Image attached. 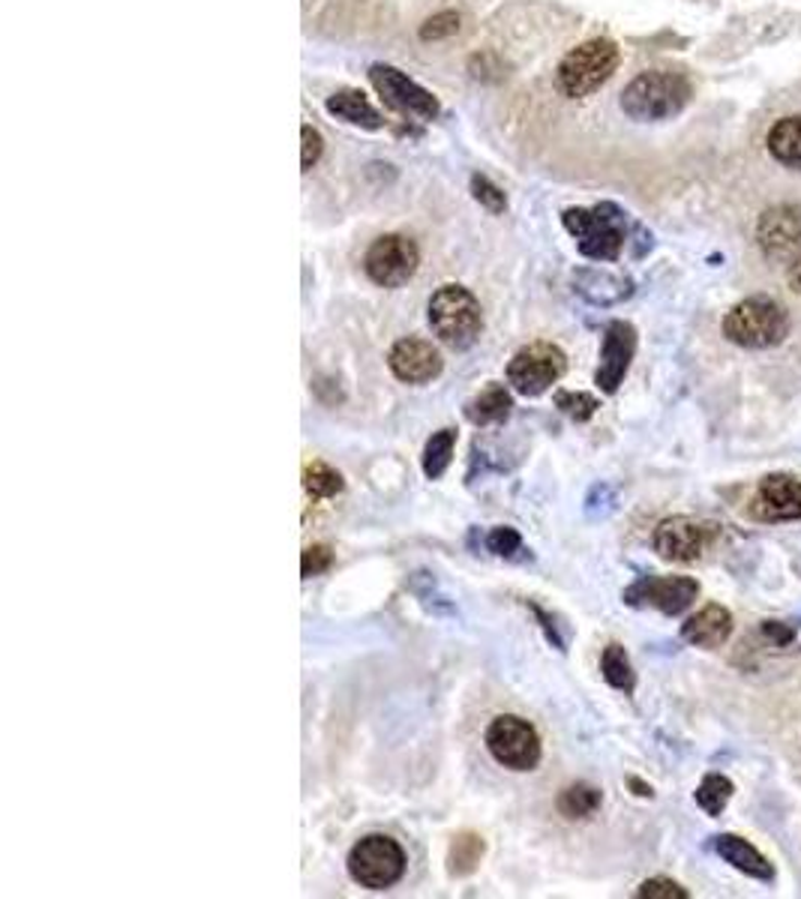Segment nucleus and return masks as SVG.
I'll return each instance as SVG.
<instances>
[{
  "mask_svg": "<svg viewBox=\"0 0 801 899\" xmlns=\"http://www.w3.org/2000/svg\"><path fill=\"white\" fill-rule=\"evenodd\" d=\"M732 633V615L724 606H705L703 611H696L693 618L681 623V639L691 642L696 647H720Z\"/></svg>",
  "mask_w": 801,
  "mask_h": 899,
  "instance_id": "17",
  "label": "nucleus"
},
{
  "mask_svg": "<svg viewBox=\"0 0 801 899\" xmlns=\"http://www.w3.org/2000/svg\"><path fill=\"white\" fill-rule=\"evenodd\" d=\"M753 515L765 522H801V483L789 474H768L760 479L753 498Z\"/></svg>",
  "mask_w": 801,
  "mask_h": 899,
  "instance_id": "15",
  "label": "nucleus"
},
{
  "mask_svg": "<svg viewBox=\"0 0 801 899\" xmlns=\"http://www.w3.org/2000/svg\"><path fill=\"white\" fill-rule=\"evenodd\" d=\"M388 366L400 381L429 384L433 378L441 375L445 360H441V354H438V348L433 342L409 336V339H400L397 345L390 348Z\"/></svg>",
  "mask_w": 801,
  "mask_h": 899,
  "instance_id": "14",
  "label": "nucleus"
},
{
  "mask_svg": "<svg viewBox=\"0 0 801 899\" xmlns=\"http://www.w3.org/2000/svg\"><path fill=\"white\" fill-rule=\"evenodd\" d=\"M763 633L775 642V645H789L792 642V627H784L780 621H765L763 623Z\"/></svg>",
  "mask_w": 801,
  "mask_h": 899,
  "instance_id": "36",
  "label": "nucleus"
},
{
  "mask_svg": "<svg viewBox=\"0 0 801 899\" xmlns=\"http://www.w3.org/2000/svg\"><path fill=\"white\" fill-rule=\"evenodd\" d=\"M349 873L366 890H388L405 875V851L393 837L369 834L349 851Z\"/></svg>",
  "mask_w": 801,
  "mask_h": 899,
  "instance_id": "6",
  "label": "nucleus"
},
{
  "mask_svg": "<svg viewBox=\"0 0 801 899\" xmlns=\"http://www.w3.org/2000/svg\"><path fill=\"white\" fill-rule=\"evenodd\" d=\"M556 408H559L561 414H568L571 420H577V423H585V420L595 417V411L600 408V402H597L592 393L559 390V393H556Z\"/></svg>",
  "mask_w": 801,
  "mask_h": 899,
  "instance_id": "29",
  "label": "nucleus"
},
{
  "mask_svg": "<svg viewBox=\"0 0 801 899\" xmlns=\"http://www.w3.org/2000/svg\"><path fill=\"white\" fill-rule=\"evenodd\" d=\"M453 34H460V15L457 12H436L421 24V39H426V42L448 39Z\"/></svg>",
  "mask_w": 801,
  "mask_h": 899,
  "instance_id": "30",
  "label": "nucleus"
},
{
  "mask_svg": "<svg viewBox=\"0 0 801 899\" xmlns=\"http://www.w3.org/2000/svg\"><path fill=\"white\" fill-rule=\"evenodd\" d=\"M301 138H304V147H301V168L310 171V168L316 166L318 159H321V154H325V138H321V132L313 130L310 123H304Z\"/></svg>",
  "mask_w": 801,
  "mask_h": 899,
  "instance_id": "35",
  "label": "nucleus"
},
{
  "mask_svg": "<svg viewBox=\"0 0 801 899\" xmlns=\"http://www.w3.org/2000/svg\"><path fill=\"white\" fill-rule=\"evenodd\" d=\"M484 851H486V842L484 837H477V834H457V837L450 839V849H448V873L457 875V878H462V875H472L474 870H477V863L484 861Z\"/></svg>",
  "mask_w": 801,
  "mask_h": 899,
  "instance_id": "23",
  "label": "nucleus"
},
{
  "mask_svg": "<svg viewBox=\"0 0 801 899\" xmlns=\"http://www.w3.org/2000/svg\"><path fill=\"white\" fill-rule=\"evenodd\" d=\"M724 336L741 348H775L789 336V315L777 300L756 294L727 312Z\"/></svg>",
  "mask_w": 801,
  "mask_h": 899,
  "instance_id": "4",
  "label": "nucleus"
},
{
  "mask_svg": "<svg viewBox=\"0 0 801 899\" xmlns=\"http://www.w3.org/2000/svg\"><path fill=\"white\" fill-rule=\"evenodd\" d=\"M472 195H474V202L484 204L489 214H501V210L508 207L505 192L498 190L496 183H493L489 178H484V174H474L472 178Z\"/></svg>",
  "mask_w": 801,
  "mask_h": 899,
  "instance_id": "32",
  "label": "nucleus"
},
{
  "mask_svg": "<svg viewBox=\"0 0 801 899\" xmlns=\"http://www.w3.org/2000/svg\"><path fill=\"white\" fill-rule=\"evenodd\" d=\"M486 750L496 758L498 765H505L508 770H534L541 762V734L534 729L529 719L513 717H496L486 729Z\"/></svg>",
  "mask_w": 801,
  "mask_h": 899,
  "instance_id": "7",
  "label": "nucleus"
},
{
  "mask_svg": "<svg viewBox=\"0 0 801 899\" xmlns=\"http://www.w3.org/2000/svg\"><path fill=\"white\" fill-rule=\"evenodd\" d=\"M729 798H732V782L724 774H708L696 789V803L703 806L708 815H720L727 810Z\"/></svg>",
  "mask_w": 801,
  "mask_h": 899,
  "instance_id": "27",
  "label": "nucleus"
},
{
  "mask_svg": "<svg viewBox=\"0 0 801 899\" xmlns=\"http://www.w3.org/2000/svg\"><path fill=\"white\" fill-rule=\"evenodd\" d=\"M369 82L376 87V94L381 96V102L393 108V111H400V114H409L414 120H436L438 111H441L436 96L417 82H412L397 66H388V63L369 66Z\"/></svg>",
  "mask_w": 801,
  "mask_h": 899,
  "instance_id": "11",
  "label": "nucleus"
},
{
  "mask_svg": "<svg viewBox=\"0 0 801 899\" xmlns=\"http://www.w3.org/2000/svg\"><path fill=\"white\" fill-rule=\"evenodd\" d=\"M600 671H604V681L609 687H616L621 693H633L636 687V675L631 669V659L624 654L621 645H607L604 647V657H600Z\"/></svg>",
  "mask_w": 801,
  "mask_h": 899,
  "instance_id": "25",
  "label": "nucleus"
},
{
  "mask_svg": "<svg viewBox=\"0 0 801 899\" xmlns=\"http://www.w3.org/2000/svg\"><path fill=\"white\" fill-rule=\"evenodd\" d=\"M700 597V582L691 575H643L624 591V603L633 609H657L664 615H681Z\"/></svg>",
  "mask_w": 801,
  "mask_h": 899,
  "instance_id": "12",
  "label": "nucleus"
},
{
  "mask_svg": "<svg viewBox=\"0 0 801 899\" xmlns=\"http://www.w3.org/2000/svg\"><path fill=\"white\" fill-rule=\"evenodd\" d=\"M453 447H457V432L453 429H438L424 447V474L429 479H438L448 471L450 459H453Z\"/></svg>",
  "mask_w": 801,
  "mask_h": 899,
  "instance_id": "26",
  "label": "nucleus"
},
{
  "mask_svg": "<svg viewBox=\"0 0 801 899\" xmlns=\"http://www.w3.org/2000/svg\"><path fill=\"white\" fill-rule=\"evenodd\" d=\"M304 486L313 498H333L337 491H342L345 483H342L340 471H333V467L325 465V462H313V465H306L304 471Z\"/></svg>",
  "mask_w": 801,
  "mask_h": 899,
  "instance_id": "28",
  "label": "nucleus"
},
{
  "mask_svg": "<svg viewBox=\"0 0 801 899\" xmlns=\"http://www.w3.org/2000/svg\"><path fill=\"white\" fill-rule=\"evenodd\" d=\"M330 563H333V549L318 543V546L304 549V558H301V573H304V579H313V575H321L325 570H330Z\"/></svg>",
  "mask_w": 801,
  "mask_h": 899,
  "instance_id": "34",
  "label": "nucleus"
},
{
  "mask_svg": "<svg viewBox=\"0 0 801 899\" xmlns=\"http://www.w3.org/2000/svg\"><path fill=\"white\" fill-rule=\"evenodd\" d=\"M328 111L337 120H342V123H352V126H361V130H381V123H385L381 114H378V108L361 90H352V87L337 90V94L330 96Z\"/></svg>",
  "mask_w": 801,
  "mask_h": 899,
  "instance_id": "19",
  "label": "nucleus"
},
{
  "mask_svg": "<svg viewBox=\"0 0 801 899\" xmlns=\"http://www.w3.org/2000/svg\"><path fill=\"white\" fill-rule=\"evenodd\" d=\"M717 534H720L717 522H700V519L676 515V519H664L655 527L652 546H655V551L664 561L691 563L700 561L705 551L712 549Z\"/></svg>",
  "mask_w": 801,
  "mask_h": 899,
  "instance_id": "9",
  "label": "nucleus"
},
{
  "mask_svg": "<svg viewBox=\"0 0 801 899\" xmlns=\"http://www.w3.org/2000/svg\"><path fill=\"white\" fill-rule=\"evenodd\" d=\"M429 327L445 345L465 351L477 342V336L484 330V309L469 288L462 286H441L429 297L426 306Z\"/></svg>",
  "mask_w": 801,
  "mask_h": 899,
  "instance_id": "2",
  "label": "nucleus"
},
{
  "mask_svg": "<svg viewBox=\"0 0 801 899\" xmlns=\"http://www.w3.org/2000/svg\"><path fill=\"white\" fill-rule=\"evenodd\" d=\"M628 786H633V789H636V794H640V798H652V789H648V786H643V782H640V779H636V777L628 779Z\"/></svg>",
  "mask_w": 801,
  "mask_h": 899,
  "instance_id": "38",
  "label": "nucleus"
},
{
  "mask_svg": "<svg viewBox=\"0 0 801 899\" xmlns=\"http://www.w3.org/2000/svg\"><path fill=\"white\" fill-rule=\"evenodd\" d=\"M619 70V46L612 39H588L583 46L571 48L559 63L561 94L571 99L592 96L597 87L612 78Z\"/></svg>",
  "mask_w": 801,
  "mask_h": 899,
  "instance_id": "5",
  "label": "nucleus"
},
{
  "mask_svg": "<svg viewBox=\"0 0 801 899\" xmlns=\"http://www.w3.org/2000/svg\"><path fill=\"white\" fill-rule=\"evenodd\" d=\"M577 291L583 294L585 300L592 303H600V306H609V303H619V300L631 297V279L616 274H597V270H583L577 274Z\"/></svg>",
  "mask_w": 801,
  "mask_h": 899,
  "instance_id": "21",
  "label": "nucleus"
},
{
  "mask_svg": "<svg viewBox=\"0 0 801 899\" xmlns=\"http://www.w3.org/2000/svg\"><path fill=\"white\" fill-rule=\"evenodd\" d=\"M600 801H604L600 789L588 786V782H577V786L561 789L559 813L565 815V818H571V822H577V818H588V815H595L597 810H600Z\"/></svg>",
  "mask_w": 801,
  "mask_h": 899,
  "instance_id": "24",
  "label": "nucleus"
},
{
  "mask_svg": "<svg viewBox=\"0 0 801 899\" xmlns=\"http://www.w3.org/2000/svg\"><path fill=\"white\" fill-rule=\"evenodd\" d=\"M417 264H421L417 243L405 234H381L364 255L366 276L381 288L405 286L417 274Z\"/></svg>",
  "mask_w": 801,
  "mask_h": 899,
  "instance_id": "10",
  "label": "nucleus"
},
{
  "mask_svg": "<svg viewBox=\"0 0 801 899\" xmlns=\"http://www.w3.org/2000/svg\"><path fill=\"white\" fill-rule=\"evenodd\" d=\"M715 851L732 866V870L751 875L756 882H775V866L765 861L763 851H756L751 842H744V839L736 837V834H720V837H715Z\"/></svg>",
  "mask_w": 801,
  "mask_h": 899,
  "instance_id": "18",
  "label": "nucleus"
},
{
  "mask_svg": "<svg viewBox=\"0 0 801 899\" xmlns=\"http://www.w3.org/2000/svg\"><path fill=\"white\" fill-rule=\"evenodd\" d=\"M561 222L577 238L585 258H595V262H616L624 246V238H628V219L616 204L609 202L597 204L592 210L571 207V210H565Z\"/></svg>",
  "mask_w": 801,
  "mask_h": 899,
  "instance_id": "3",
  "label": "nucleus"
},
{
  "mask_svg": "<svg viewBox=\"0 0 801 899\" xmlns=\"http://www.w3.org/2000/svg\"><path fill=\"white\" fill-rule=\"evenodd\" d=\"M760 246L768 258H787L801 250V210L799 207H775L760 222Z\"/></svg>",
  "mask_w": 801,
  "mask_h": 899,
  "instance_id": "16",
  "label": "nucleus"
},
{
  "mask_svg": "<svg viewBox=\"0 0 801 899\" xmlns=\"http://www.w3.org/2000/svg\"><path fill=\"white\" fill-rule=\"evenodd\" d=\"M789 286L796 288V291H801V262H796L789 267Z\"/></svg>",
  "mask_w": 801,
  "mask_h": 899,
  "instance_id": "37",
  "label": "nucleus"
},
{
  "mask_svg": "<svg viewBox=\"0 0 801 899\" xmlns=\"http://www.w3.org/2000/svg\"><path fill=\"white\" fill-rule=\"evenodd\" d=\"M568 372V357L553 342H532L520 348L508 363V384L522 396L547 393Z\"/></svg>",
  "mask_w": 801,
  "mask_h": 899,
  "instance_id": "8",
  "label": "nucleus"
},
{
  "mask_svg": "<svg viewBox=\"0 0 801 899\" xmlns=\"http://www.w3.org/2000/svg\"><path fill=\"white\" fill-rule=\"evenodd\" d=\"M486 549L493 551V555H498V558H513L517 551L522 549V537L517 527H493L489 534H486Z\"/></svg>",
  "mask_w": 801,
  "mask_h": 899,
  "instance_id": "31",
  "label": "nucleus"
},
{
  "mask_svg": "<svg viewBox=\"0 0 801 899\" xmlns=\"http://www.w3.org/2000/svg\"><path fill=\"white\" fill-rule=\"evenodd\" d=\"M688 102H691V82L679 72L667 70L640 72L621 94V111L640 123L676 118Z\"/></svg>",
  "mask_w": 801,
  "mask_h": 899,
  "instance_id": "1",
  "label": "nucleus"
},
{
  "mask_svg": "<svg viewBox=\"0 0 801 899\" xmlns=\"http://www.w3.org/2000/svg\"><path fill=\"white\" fill-rule=\"evenodd\" d=\"M636 354V330L628 321H609L604 330V348H600V366L595 372V384L604 393H616L631 369Z\"/></svg>",
  "mask_w": 801,
  "mask_h": 899,
  "instance_id": "13",
  "label": "nucleus"
},
{
  "mask_svg": "<svg viewBox=\"0 0 801 899\" xmlns=\"http://www.w3.org/2000/svg\"><path fill=\"white\" fill-rule=\"evenodd\" d=\"M640 899H688V890L681 885H676L672 878H648L640 885L636 890Z\"/></svg>",
  "mask_w": 801,
  "mask_h": 899,
  "instance_id": "33",
  "label": "nucleus"
},
{
  "mask_svg": "<svg viewBox=\"0 0 801 899\" xmlns=\"http://www.w3.org/2000/svg\"><path fill=\"white\" fill-rule=\"evenodd\" d=\"M510 408H513V399H510L508 387L505 384H489L486 390H481L474 399L465 402V417L474 426L505 423L510 417Z\"/></svg>",
  "mask_w": 801,
  "mask_h": 899,
  "instance_id": "20",
  "label": "nucleus"
},
{
  "mask_svg": "<svg viewBox=\"0 0 801 899\" xmlns=\"http://www.w3.org/2000/svg\"><path fill=\"white\" fill-rule=\"evenodd\" d=\"M768 150L777 162L801 168V118L777 120L768 132Z\"/></svg>",
  "mask_w": 801,
  "mask_h": 899,
  "instance_id": "22",
  "label": "nucleus"
}]
</instances>
